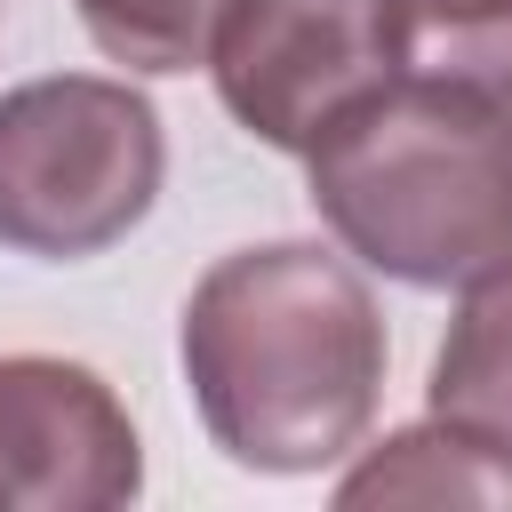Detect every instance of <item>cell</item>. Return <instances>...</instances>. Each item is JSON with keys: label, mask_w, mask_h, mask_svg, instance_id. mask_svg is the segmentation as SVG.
<instances>
[{"label": "cell", "mask_w": 512, "mask_h": 512, "mask_svg": "<svg viewBox=\"0 0 512 512\" xmlns=\"http://www.w3.org/2000/svg\"><path fill=\"white\" fill-rule=\"evenodd\" d=\"M184 384L232 464L280 480L320 472L376 416L384 312L320 240L232 248L184 304Z\"/></svg>", "instance_id": "obj_1"}, {"label": "cell", "mask_w": 512, "mask_h": 512, "mask_svg": "<svg viewBox=\"0 0 512 512\" xmlns=\"http://www.w3.org/2000/svg\"><path fill=\"white\" fill-rule=\"evenodd\" d=\"M312 208L384 280L464 288L512 264V104L400 72L312 152Z\"/></svg>", "instance_id": "obj_2"}, {"label": "cell", "mask_w": 512, "mask_h": 512, "mask_svg": "<svg viewBox=\"0 0 512 512\" xmlns=\"http://www.w3.org/2000/svg\"><path fill=\"white\" fill-rule=\"evenodd\" d=\"M160 168V112L128 80H24L0 96V248L40 264L104 256L152 216Z\"/></svg>", "instance_id": "obj_3"}, {"label": "cell", "mask_w": 512, "mask_h": 512, "mask_svg": "<svg viewBox=\"0 0 512 512\" xmlns=\"http://www.w3.org/2000/svg\"><path fill=\"white\" fill-rule=\"evenodd\" d=\"M216 96L272 152H312L360 96L400 80L392 0H240L216 32Z\"/></svg>", "instance_id": "obj_4"}, {"label": "cell", "mask_w": 512, "mask_h": 512, "mask_svg": "<svg viewBox=\"0 0 512 512\" xmlns=\"http://www.w3.org/2000/svg\"><path fill=\"white\" fill-rule=\"evenodd\" d=\"M144 488V448L112 384L80 360H0V504L24 512H112Z\"/></svg>", "instance_id": "obj_5"}, {"label": "cell", "mask_w": 512, "mask_h": 512, "mask_svg": "<svg viewBox=\"0 0 512 512\" xmlns=\"http://www.w3.org/2000/svg\"><path fill=\"white\" fill-rule=\"evenodd\" d=\"M336 504L344 512H360V504H496V512H512V440L464 432L448 416L408 424L336 480Z\"/></svg>", "instance_id": "obj_6"}, {"label": "cell", "mask_w": 512, "mask_h": 512, "mask_svg": "<svg viewBox=\"0 0 512 512\" xmlns=\"http://www.w3.org/2000/svg\"><path fill=\"white\" fill-rule=\"evenodd\" d=\"M432 416L512 440V264L464 280V304L432 352Z\"/></svg>", "instance_id": "obj_7"}, {"label": "cell", "mask_w": 512, "mask_h": 512, "mask_svg": "<svg viewBox=\"0 0 512 512\" xmlns=\"http://www.w3.org/2000/svg\"><path fill=\"white\" fill-rule=\"evenodd\" d=\"M400 64L512 104V0H392Z\"/></svg>", "instance_id": "obj_8"}, {"label": "cell", "mask_w": 512, "mask_h": 512, "mask_svg": "<svg viewBox=\"0 0 512 512\" xmlns=\"http://www.w3.org/2000/svg\"><path fill=\"white\" fill-rule=\"evenodd\" d=\"M88 40L128 72H192L216 56V32L240 0H72Z\"/></svg>", "instance_id": "obj_9"}]
</instances>
